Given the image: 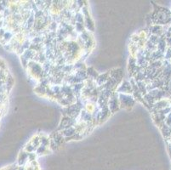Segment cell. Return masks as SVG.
Returning a JSON list of instances; mask_svg holds the SVG:
<instances>
[{"mask_svg":"<svg viewBox=\"0 0 171 170\" xmlns=\"http://www.w3.org/2000/svg\"><path fill=\"white\" fill-rule=\"evenodd\" d=\"M118 100L120 106L123 108H129L134 104V98L127 94H118Z\"/></svg>","mask_w":171,"mask_h":170,"instance_id":"6da1fadb","label":"cell"},{"mask_svg":"<svg viewBox=\"0 0 171 170\" xmlns=\"http://www.w3.org/2000/svg\"><path fill=\"white\" fill-rule=\"evenodd\" d=\"M107 107L110 112H115L120 107L119 100H118V94H112V95L109 97L107 101Z\"/></svg>","mask_w":171,"mask_h":170,"instance_id":"7a4b0ae2","label":"cell"},{"mask_svg":"<svg viewBox=\"0 0 171 170\" xmlns=\"http://www.w3.org/2000/svg\"><path fill=\"white\" fill-rule=\"evenodd\" d=\"M77 124V121L74 118H72L68 117V116H64V118L61 121V124H60V130L61 131L63 129H66L67 128L73 127L75 126V124Z\"/></svg>","mask_w":171,"mask_h":170,"instance_id":"3957f363","label":"cell"},{"mask_svg":"<svg viewBox=\"0 0 171 170\" xmlns=\"http://www.w3.org/2000/svg\"><path fill=\"white\" fill-rule=\"evenodd\" d=\"M117 91H118V94H127V95H129V94L133 92V88H132L131 83L128 82V81H125L121 85H119Z\"/></svg>","mask_w":171,"mask_h":170,"instance_id":"277c9868","label":"cell"},{"mask_svg":"<svg viewBox=\"0 0 171 170\" xmlns=\"http://www.w3.org/2000/svg\"><path fill=\"white\" fill-rule=\"evenodd\" d=\"M61 134H62L63 137L65 139H70L72 138V136H74L76 134H77V131H76V129H75V126L73 127H70L66 129H63L61 131Z\"/></svg>","mask_w":171,"mask_h":170,"instance_id":"5b68a950","label":"cell"},{"mask_svg":"<svg viewBox=\"0 0 171 170\" xmlns=\"http://www.w3.org/2000/svg\"><path fill=\"white\" fill-rule=\"evenodd\" d=\"M109 79H110V72L99 75V77H97V79L95 80V84H98L99 86H104L108 82Z\"/></svg>","mask_w":171,"mask_h":170,"instance_id":"8992f818","label":"cell"},{"mask_svg":"<svg viewBox=\"0 0 171 170\" xmlns=\"http://www.w3.org/2000/svg\"><path fill=\"white\" fill-rule=\"evenodd\" d=\"M161 130H162L163 134L165 138H170L171 136V127L168 126V125H166L165 124H164L161 126Z\"/></svg>","mask_w":171,"mask_h":170,"instance_id":"52a82bcc","label":"cell"},{"mask_svg":"<svg viewBox=\"0 0 171 170\" xmlns=\"http://www.w3.org/2000/svg\"><path fill=\"white\" fill-rule=\"evenodd\" d=\"M49 149H50V147H47V146L40 145L37 147V150H36V154L38 155V156H41V155L44 154H48Z\"/></svg>","mask_w":171,"mask_h":170,"instance_id":"ba28073f","label":"cell"},{"mask_svg":"<svg viewBox=\"0 0 171 170\" xmlns=\"http://www.w3.org/2000/svg\"><path fill=\"white\" fill-rule=\"evenodd\" d=\"M47 89H48V87L43 86V85L38 84V85L35 88V91H36L37 94H40L42 95H46Z\"/></svg>","mask_w":171,"mask_h":170,"instance_id":"9c48e42d","label":"cell"},{"mask_svg":"<svg viewBox=\"0 0 171 170\" xmlns=\"http://www.w3.org/2000/svg\"><path fill=\"white\" fill-rule=\"evenodd\" d=\"M164 124H166V125L169 126V127H171V111L166 116V118H165L164 120Z\"/></svg>","mask_w":171,"mask_h":170,"instance_id":"30bf717a","label":"cell"},{"mask_svg":"<svg viewBox=\"0 0 171 170\" xmlns=\"http://www.w3.org/2000/svg\"><path fill=\"white\" fill-rule=\"evenodd\" d=\"M6 35H7V33L6 32H5V33L3 34V38H5V40H6V42H8V40H10V38H9V37H8V39H7L6 37ZM8 37H12V34L10 33V32H9V33H8Z\"/></svg>","mask_w":171,"mask_h":170,"instance_id":"8fae6325","label":"cell"}]
</instances>
